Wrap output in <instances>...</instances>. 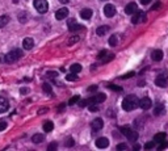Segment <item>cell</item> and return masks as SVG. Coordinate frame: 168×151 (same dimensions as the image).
Wrapping results in <instances>:
<instances>
[{
	"label": "cell",
	"mask_w": 168,
	"mask_h": 151,
	"mask_svg": "<svg viewBox=\"0 0 168 151\" xmlns=\"http://www.w3.org/2000/svg\"><path fill=\"white\" fill-rule=\"evenodd\" d=\"M139 106V100L136 96L134 95H127L122 101V108L123 110L126 112H130V110H134Z\"/></svg>",
	"instance_id": "1"
},
{
	"label": "cell",
	"mask_w": 168,
	"mask_h": 151,
	"mask_svg": "<svg viewBox=\"0 0 168 151\" xmlns=\"http://www.w3.org/2000/svg\"><path fill=\"white\" fill-rule=\"evenodd\" d=\"M21 57H22V51H21L20 49H15V50L9 51L8 54H5L4 61L7 62V63H13V62H16L17 59H20Z\"/></svg>",
	"instance_id": "2"
},
{
	"label": "cell",
	"mask_w": 168,
	"mask_h": 151,
	"mask_svg": "<svg viewBox=\"0 0 168 151\" xmlns=\"http://www.w3.org/2000/svg\"><path fill=\"white\" fill-rule=\"evenodd\" d=\"M121 133H122L123 135H125L126 138H127L129 141H131V142H135L136 138H138V133L134 131L131 127H127V126H122L121 127Z\"/></svg>",
	"instance_id": "3"
},
{
	"label": "cell",
	"mask_w": 168,
	"mask_h": 151,
	"mask_svg": "<svg viewBox=\"0 0 168 151\" xmlns=\"http://www.w3.org/2000/svg\"><path fill=\"white\" fill-rule=\"evenodd\" d=\"M34 8L37 9V12H39V13H45V12H47V9H49V3H47L46 0H34Z\"/></svg>",
	"instance_id": "4"
},
{
	"label": "cell",
	"mask_w": 168,
	"mask_h": 151,
	"mask_svg": "<svg viewBox=\"0 0 168 151\" xmlns=\"http://www.w3.org/2000/svg\"><path fill=\"white\" fill-rule=\"evenodd\" d=\"M146 20V13H144L143 11H136L135 15H131V22L133 24H139V22L144 21Z\"/></svg>",
	"instance_id": "5"
},
{
	"label": "cell",
	"mask_w": 168,
	"mask_h": 151,
	"mask_svg": "<svg viewBox=\"0 0 168 151\" xmlns=\"http://www.w3.org/2000/svg\"><path fill=\"white\" fill-rule=\"evenodd\" d=\"M155 84H156L158 87H162V88L167 87V84H168L167 76H165V75H158L156 79H155Z\"/></svg>",
	"instance_id": "6"
},
{
	"label": "cell",
	"mask_w": 168,
	"mask_h": 151,
	"mask_svg": "<svg viewBox=\"0 0 168 151\" xmlns=\"http://www.w3.org/2000/svg\"><path fill=\"white\" fill-rule=\"evenodd\" d=\"M67 16H68V9L66 8V7L59 8L57 12H55V19L57 20H64Z\"/></svg>",
	"instance_id": "7"
},
{
	"label": "cell",
	"mask_w": 168,
	"mask_h": 151,
	"mask_svg": "<svg viewBox=\"0 0 168 151\" xmlns=\"http://www.w3.org/2000/svg\"><path fill=\"white\" fill-rule=\"evenodd\" d=\"M104 15L106 17H113L116 15V7L113 4H106L104 7Z\"/></svg>",
	"instance_id": "8"
},
{
	"label": "cell",
	"mask_w": 168,
	"mask_h": 151,
	"mask_svg": "<svg viewBox=\"0 0 168 151\" xmlns=\"http://www.w3.org/2000/svg\"><path fill=\"white\" fill-rule=\"evenodd\" d=\"M152 105V101L150 100V97H143L142 100H139V106H141L143 110H147V109H150Z\"/></svg>",
	"instance_id": "9"
},
{
	"label": "cell",
	"mask_w": 168,
	"mask_h": 151,
	"mask_svg": "<svg viewBox=\"0 0 168 151\" xmlns=\"http://www.w3.org/2000/svg\"><path fill=\"white\" fill-rule=\"evenodd\" d=\"M102 126H104V121H102L101 118H94L93 121L91 122V127H92V130H94V131L102 129Z\"/></svg>",
	"instance_id": "10"
},
{
	"label": "cell",
	"mask_w": 168,
	"mask_h": 151,
	"mask_svg": "<svg viewBox=\"0 0 168 151\" xmlns=\"http://www.w3.org/2000/svg\"><path fill=\"white\" fill-rule=\"evenodd\" d=\"M67 27H68V30H70V32H76V30L81 29V25L78 24V22H76L74 19H70V20H68Z\"/></svg>",
	"instance_id": "11"
},
{
	"label": "cell",
	"mask_w": 168,
	"mask_h": 151,
	"mask_svg": "<svg viewBox=\"0 0 168 151\" xmlns=\"http://www.w3.org/2000/svg\"><path fill=\"white\" fill-rule=\"evenodd\" d=\"M109 146V139L105 137H101V138H97L96 141V147L99 148H106Z\"/></svg>",
	"instance_id": "12"
},
{
	"label": "cell",
	"mask_w": 168,
	"mask_h": 151,
	"mask_svg": "<svg viewBox=\"0 0 168 151\" xmlns=\"http://www.w3.org/2000/svg\"><path fill=\"white\" fill-rule=\"evenodd\" d=\"M136 11H138V6H136V3H134V1L129 3L127 6L125 7V12L127 15H134Z\"/></svg>",
	"instance_id": "13"
},
{
	"label": "cell",
	"mask_w": 168,
	"mask_h": 151,
	"mask_svg": "<svg viewBox=\"0 0 168 151\" xmlns=\"http://www.w3.org/2000/svg\"><path fill=\"white\" fill-rule=\"evenodd\" d=\"M163 57H164V54H163V51L159 50V49H156V50H154L151 53V58H152V61H155V62H160L163 59Z\"/></svg>",
	"instance_id": "14"
},
{
	"label": "cell",
	"mask_w": 168,
	"mask_h": 151,
	"mask_svg": "<svg viewBox=\"0 0 168 151\" xmlns=\"http://www.w3.org/2000/svg\"><path fill=\"white\" fill-rule=\"evenodd\" d=\"M9 109V103H8L7 99L0 97V113H4Z\"/></svg>",
	"instance_id": "15"
},
{
	"label": "cell",
	"mask_w": 168,
	"mask_h": 151,
	"mask_svg": "<svg viewBox=\"0 0 168 151\" xmlns=\"http://www.w3.org/2000/svg\"><path fill=\"white\" fill-rule=\"evenodd\" d=\"M34 46V41L32 40V38H25V40L22 41V48L25 49V50H32Z\"/></svg>",
	"instance_id": "16"
},
{
	"label": "cell",
	"mask_w": 168,
	"mask_h": 151,
	"mask_svg": "<svg viewBox=\"0 0 168 151\" xmlns=\"http://www.w3.org/2000/svg\"><path fill=\"white\" fill-rule=\"evenodd\" d=\"M92 15H93V12H92V9H89V8H84L83 11L80 12V16L83 20H89L92 17Z\"/></svg>",
	"instance_id": "17"
},
{
	"label": "cell",
	"mask_w": 168,
	"mask_h": 151,
	"mask_svg": "<svg viewBox=\"0 0 168 151\" xmlns=\"http://www.w3.org/2000/svg\"><path fill=\"white\" fill-rule=\"evenodd\" d=\"M165 138H167V134H165V133H158V134H155V137H154V142L160 143V142H163Z\"/></svg>",
	"instance_id": "18"
},
{
	"label": "cell",
	"mask_w": 168,
	"mask_h": 151,
	"mask_svg": "<svg viewBox=\"0 0 168 151\" xmlns=\"http://www.w3.org/2000/svg\"><path fill=\"white\" fill-rule=\"evenodd\" d=\"M108 30H109V27H108V25H102V27H99L96 29V34L101 37V36H104L105 33H108Z\"/></svg>",
	"instance_id": "19"
},
{
	"label": "cell",
	"mask_w": 168,
	"mask_h": 151,
	"mask_svg": "<svg viewBox=\"0 0 168 151\" xmlns=\"http://www.w3.org/2000/svg\"><path fill=\"white\" fill-rule=\"evenodd\" d=\"M105 99H106V95H105V93H97V95L93 97V100H94V103L101 104L105 101Z\"/></svg>",
	"instance_id": "20"
},
{
	"label": "cell",
	"mask_w": 168,
	"mask_h": 151,
	"mask_svg": "<svg viewBox=\"0 0 168 151\" xmlns=\"http://www.w3.org/2000/svg\"><path fill=\"white\" fill-rule=\"evenodd\" d=\"M32 141H33L34 143H42L45 141V135L43 134H34L33 137H32Z\"/></svg>",
	"instance_id": "21"
},
{
	"label": "cell",
	"mask_w": 168,
	"mask_h": 151,
	"mask_svg": "<svg viewBox=\"0 0 168 151\" xmlns=\"http://www.w3.org/2000/svg\"><path fill=\"white\" fill-rule=\"evenodd\" d=\"M81 64H79V63H74V64H71V67H70V72H74V74H78V72H80L81 71Z\"/></svg>",
	"instance_id": "22"
},
{
	"label": "cell",
	"mask_w": 168,
	"mask_h": 151,
	"mask_svg": "<svg viewBox=\"0 0 168 151\" xmlns=\"http://www.w3.org/2000/svg\"><path fill=\"white\" fill-rule=\"evenodd\" d=\"M42 127H43V131L50 133L52 129H54V124H52L51 121H46V122L43 124V126H42Z\"/></svg>",
	"instance_id": "23"
},
{
	"label": "cell",
	"mask_w": 168,
	"mask_h": 151,
	"mask_svg": "<svg viewBox=\"0 0 168 151\" xmlns=\"http://www.w3.org/2000/svg\"><path fill=\"white\" fill-rule=\"evenodd\" d=\"M8 22H9V16H7V15H4V16H0V29H1V28H4Z\"/></svg>",
	"instance_id": "24"
},
{
	"label": "cell",
	"mask_w": 168,
	"mask_h": 151,
	"mask_svg": "<svg viewBox=\"0 0 168 151\" xmlns=\"http://www.w3.org/2000/svg\"><path fill=\"white\" fill-rule=\"evenodd\" d=\"M113 58H114V54H109V53H106V54H105V55L101 58V62H102V63H106V62L112 61Z\"/></svg>",
	"instance_id": "25"
},
{
	"label": "cell",
	"mask_w": 168,
	"mask_h": 151,
	"mask_svg": "<svg viewBox=\"0 0 168 151\" xmlns=\"http://www.w3.org/2000/svg\"><path fill=\"white\" fill-rule=\"evenodd\" d=\"M154 113H155V116H160L162 113H164V106H163V105H158L156 108H155Z\"/></svg>",
	"instance_id": "26"
},
{
	"label": "cell",
	"mask_w": 168,
	"mask_h": 151,
	"mask_svg": "<svg viewBox=\"0 0 168 151\" xmlns=\"http://www.w3.org/2000/svg\"><path fill=\"white\" fill-rule=\"evenodd\" d=\"M108 42H109L110 46H116V45H117V42H118V37H117L116 34L112 36V37L109 38V41H108Z\"/></svg>",
	"instance_id": "27"
},
{
	"label": "cell",
	"mask_w": 168,
	"mask_h": 151,
	"mask_svg": "<svg viewBox=\"0 0 168 151\" xmlns=\"http://www.w3.org/2000/svg\"><path fill=\"white\" fill-rule=\"evenodd\" d=\"M108 88H109V89L116 91V92H122V87H120V85H116V84H108Z\"/></svg>",
	"instance_id": "28"
},
{
	"label": "cell",
	"mask_w": 168,
	"mask_h": 151,
	"mask_svg": "<svg viewBox=\"0 0 168 151\" xmlns=\"http://www.w3.org/2000/svg\"><path fill=\"white\" fill-rule=\"evenodd\" d=\"M66 79H67L68 82H75V80H78V75L74 74V72H71V74H67Z\"/></svg>",
	"instance_id": "29"
},
{
	"label": "cell",
	"mask_w": 168,
	"mask_h": 151,
	"mask_svg": "<svg viewBox=\"0 0 168 151\" xmlns=\"http://www.w3.org/2000/svg\"><path fill=\"white\" fill-rule=\"evenodd\" d=\"M42 88H43V92L45 93H47V95H51V87H50V84L43 83V84H42Z\"/></svg>",
	"instance_id": "30"
},
{
	"label": "cell",
	"mask_w": 168,
	"mask_h": 151,
	"mask_svg": "<svg viewBox=\"0 0 168 151\" xmlns=\"http://www.w3.org/2000/svg\"><path fill=\"white\" fill-rule=\"evenodd\" d=\"M88 109L91 112H97V110H99V105H97V103H91L88 105Z\"/></svg>",
	"instance_id": "31"
},
{
	"label": "cell",
	"mask_w": 168,
	"mask_h": 151,
	"mask_svg": "<svg viewBox=\"0 0 168 151\" xmlns=\"http://www.w3.org/2000/svg\"><path fill=\"white\" fill-rule=\"evenodd\" d=\"M154 146H155V142H146L143 148L144 150H151V148H154Z\"/></svg>",
	"instance_id": "32"
},
{
	"label": "cell",
	"mask_w": 168,
	"mask_h": 151,
	"mask_svg": "<svg viewBox=\"0 0 168 151\" xmlns=\"http://www.w3.org/2000/svg\"><path fill=\"white\" fill-rule=\"evenodd\" d=\"M79 100H80V97H79V96H74V97H71V100L68 101V105H74V104H76Z\"/></svg>",
	"instance_id": "33"
},
{
	"label": "cell",
	"mask_w": 168,
	"mask_h": 151,
	"mask_svg": "<svg viewBox=\"0 0 168 151\" xmlns=\"http://www.w3.org/2000/svg\"><path fill=\"white\" fill-rule=\"evenodd\" d=\"M55 148H58V142H51L47 146V150H55Z\"/></svg>",
	"instance_id": "34"
},
{
	"label": "cell",
	"mask_w": 168,
	"mask_h": 151,
	"mask_svg": "<svg viewBox=\"0 0 168 151\" xmlns=\"http://www.w3.org/2000/svg\"><path fill=\"white\" fill-rule=\"evenodd\" d=\"M117 150H129V147L125 143H120V145H117Z\"/></svg>",
	"instance_id": "35"
},
{
	"label": "cell",
	"mask_w": 168,
	"mask_h": 151,
	"mask_svg": "<svg viewBox=\"0 0 168 151\" xmlns=\"http://www.w3.org/2000/svg\"><path fill=\"white\" fill-rule=\"evenodd\" d=\"M167 147H168V142H165V143L160 142L159 146H158V150H164V148H167Z\"/></svg>",
	"instance_id": "36"
},
{
	"label": "cell",
	"mask_w": 168,
	"mask_h": 151,
	"mask_svg": "<svg viewBox=\"0 0 168 151\" xmlns=\"http://www.w3.org/2000/svg\"><path fill=\"white\" fill-rule=\"evenodd\" d=\"M46 76L47 78H57L58 76V72H54V71H49L46 74Z\"/></svg>",
	"instance_id": "37"
},
{
	"label": "cell",
	"mask_w": 168,
	"mask_h": 151,
	"mask_svg": "<svg viewBox=\"0 0 168 151\" xmlns=\"http://www.w3.org/2000/svg\"><path fill=\"white\" fill-rule=\"evenodd\" d=\"M5 127H7V122L3 121V120H0V131H1V130H4Z\"/></svg>",
	"instance_id": "38"
},
{
	"label": "cell",
	"mask_w": 168,
	"mask_h": 151,
	"mask_svg": "<svg viewBox=\"0 0 168 151\" xmlns=\"http://www.w3.org/2000/svg\"><path fill=\"white\" fill-rule=\"evenodd\" d=\"M76 41H79V37H76V36H75V37H74L72 40L67 41V45H72V43H74V42H76Z\"/></svg>",
	"instance_id": "39"
},
{
	"label": "cell",
	"mask_w": 168,
	"mask_h": 151,
	"mask_svg": "<svg viewBox=\"0 0 168 151\" xmlns=\"http://www.w3.org/2000/svg\"><path fill=\"white\" fill-rule=\"evenodd\" d=\"M131 76H134V72L131 71V72H127L126 75H123V76H121V79H126V78H131Z\"/></svg>",
	"instance_id": "40"
},
{
	"label": "cell",
	"mask_w": 168,
	"mask_h": 151,
	"mask_svg": "<svg viewBox=\"0 0 168 151\" xmlns=\"http://www.w3.org/2000/svg\"><path fill=\"white\" fill-rule=\"evenodd\" d=\"M66 146H70V147H71V146H74V139H72V138H68L67 142H66Z\"/></svg>",
	"instance_id": "41"
},
{
	"label": "cell",
	"mask_w": 168,
	"mask_h": 151,
	"mask_svg": "<svg viewBox=\"0 0 168 151\" xmlns=\"http://www.w3.org/2000/svg\"><path fill=\"white\" fill-rule=\"evenodd\" d=\"M106 53H108V51H105V50H101V51H100V53H99V55H97V58H99V59H101L102 57H104V55H105V54H106Z\"/></svg>",
	"instance_id": "42"
},
{
	"label": "cell",
	"mask_w": 168,
	"mask_h": 151,
	"mask_svg": "<svg viewBox=\"0 0 168 151\" xmlns=\"http://www.w3.org/2000/svg\"><path fill=\"white\" fill-rule=\"evenodd\" d=\"M96 89H97V85H91V87L88 88V91H89V92H94V91H96Z\"/></svg>",
	"instance_id": "43"
},
{
	"label": "cell",
	"mask_w": 168,
	"mask_h": 151,
	"mask_svg": "<svg viewBox=\"0 0 168 151\" xmlns=\"http://www.w3.org/2000/svg\"><path fill=\"white\" fill-rule=\"evenodd\" d=\"M160 6H162V3H160V1H156V3H155V6L152 7V9H158V8H160Z\"/></svg>",
	"instance_id": "44"
},
{
	"label": "cell",
	"mask_w": 168,
	"mask_h": 151,
	"mask_svg": "<svg viewBox=\"0 0 168 151\" xmlns=\"http://www.w3.org/2000/svg\"><path fill=\"white\" fill-rule=\"evenodd\" d=\"M21 95H25V93H28L29 92V88H21Z\"/></svg>",
	"instance_id": "45"
},
{
	"label": "cell",
	"mask_w": 168,
	"mask_h": 151,
	"mask_svg": "<svg viewBox=\"0 0 168 151\" xmlns=\"http://www.w3.org/2000/svg\"><path fill=\"white\" fill-rule=\"evenodd\" d=\"M151 1H152V0H141V3L143 4V6H147V4H150Z\"/></svg>",
	"instance_id": "46"
},
{
	"label": "cell",
	"mask_w": 168,
	"mask_h": 151,
	"mask_svg": "<svg viewBox=\"0 0 168 151\" xmlns=\"http://www.w3.org/2000/svg\"><path fill=\"white\" fill-rule=\"evenodd\" d=\"M20 21L21 22H25V13H21L20 15Z\"/></svg>",
	"instance_id": "47"
},
{
	"label": "cell",
	"mask_w": 168,
	"mask_h": 151,
	"mask_svg": "<svg viewBox=\"0 0 168 151\" xmlns=\"http://www.w3.org/2000/svg\"><path fill=\"white\" fill-rule=\"evenodd\" d=\"M59 1H60V3H62V4H67L68 1H70V0H59Z\"/></svg>",
	"instance_id": "48"
},
{
	"label": "cell",
	"mask_w": 168,
	"mask_h": 151,
	"mask_svg": "<svg viewBox=\"0 0 168 151\" xmlns=\"http://www.w3.org/2000/svg\"><path fill=\"white\" fill-rule=\"evenodd\" d=\"M139 148H141V146H139V145H135V146H134V150H139Z\"/></svg>",
	"instance_id": "49"
}]
</instances>
